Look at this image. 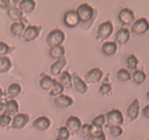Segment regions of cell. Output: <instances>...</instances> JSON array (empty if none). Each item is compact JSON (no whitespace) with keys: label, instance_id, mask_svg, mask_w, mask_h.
<instances>
[{"label":"cell","instance_id":"obj_16","mask_svg":"<svg viewBox=\"0 0 149 140\" xmlns=\"http://www.w3.org/2000/svg\"><path fill=\"white\" fill-rule=\"evenodd\" d=\"M67 65V61L65 58H60L57 60L55 63H53L51 65L50 68V72L52 73V75L53 76H58L60 75L63 68H64L65 66Z\"/></svg>","mask_w":149,"mask_h":140},{"label":"cell","instance_id":"obj_21","mask_svg":"<svg viewBox=\"0 0 149 140\" xmlns=\"http://www.w3.org/2000/svg\"><path fill=\"white\" fill-rule=\"evenodd\" d=\"M117 49H118V47H117L116 43L111 42V41L105 42L102 46V51L106 56H112L116 54Z\"/></svg>","mask_w":149,"mask_h":140},{"label":"cell","instance_id":"obj_26","mask_svg":"<svg viewBox=\"0 0 149 140\" xmlns=\"http://www.w3.org/2000/svg\"><path fill=\"white\" fill-rule=\"evenodd\" d=\"M63 89H64V88L63 87V85L59 82H57L56 80L54 79V83H53L52 89H50L49 94L52 97H58V96L63 94Z\"/></svg>","mask_w":149,"mask_h":140},{"label":"cell","instance_id":"obj_3","mask_svg":"<svg viewBox=\"0 0 149 140\" xmlns=\"http://www.w3.org/2000/svg\"><path fill=\"white\" fill-rule=\"evenodd\" d=\"M106 120L107 123L111 125V127L112 126L120 127L123 125L124 122L122 112L117 109H114L112 110L107 112L106 114Z\"/></svg>","mask_w":149,"mask_h":140},{"label":"cell","instance_id":"obj_31","mask_svg":"<svg viewBox=\"0 0 149 140\" xmlns=\"http://www.w3.org/2000/svg\"><path fill=\"white\" fill-rule=\"evenodd\" d=\"M104 123H105V115L104 114H100L91 121V126H93L99 130H101Z\"/></svg>","mask_w":149,"mask_h":140},{"label":"cell","instance_id":"obj_37","mask_svg":"<svg viewBox=\"0 0 149 140\" xmlns=\"http://www.w3.org/2000/svg\"><path fill=\"white\" fill-rule=\"evenodd\" d=\"M110 133L114 137H120L122 135L123 130L120 127H117V126H112L110 127Z\"/></svg>","mask_w":149,"mask_h":140},{"label":"cell","instance_id":"obj_46","mask_svg":"<svg viewBox=\"0 0 149 140\" xmlns=\"http://www.w3.org/2000/svg\"><path fill=\"white\" fill-rule=\"evenodd\" d=\"M141 140H149V139H141Z\"/></svg>","mask_w":149,"mask_h":140},{"label":"cell","instance_id":"obj_11","mask_svg":"<svg viewBox=\"0 0 149 140\" xmlns=\"http://www.w3.org/2000/svg\"><path fill=\"white\" fill-rule=\"evenodd\" d=\"M64 24L68 27H74L79 23L78 15L75 12V11H68L66 12L63 18Z\"/></svg>","mask_w":149,"mask_h":140},{"label":"cell","instance_id":"obj_36","mask_svg":"<svg viewBox=\"0 0 149 140\" xmlns=\"http://www.w3.org/2000/svg\"><path fill=\"white\" fill-rule=\"evenodd\" d=\"M111 90H112V87H111V85L110 84H108V83H104V84L101 85L98 92H99L100 94L105 96V95L109 94L111 92Z\"/></svg>","mask_w":149,"mask_h":140},{"label":"cell","instance_id":"obj_38","mask_svg":"<svg viewBox=\"0 0 149 140\" xmlns=\"http://www.w3.org/2000/svg\"><path fill=\"white\" fill-rule=\"evenodd\" d=\"M11 122V117L7 114H2L0 116V126L3 127H7Z\"/></svg>","mask_w":149,"mask_h":140},{"label":"cell","instance_id":"obj_9","mask_svg":"<svg viewBox=\"0 0 149 140\" xmlns=\"http://www.w3.org/2000/svg\"><path fill=\"white\" fill-rule=\"evenodd\" d=\"M40 28L34 25H29L25 28L23 34V38L26 42H31L39 36Z\"/></svg>","mask_w":149,"mask_h":140},{"label":"cell","instance_id":"obj_5","mask_svg":"<svg viewBox=\"0 0 149 140\" xmlns=\"http://www.w3.org/2000/svg\"><path fill=\"white\" fill-rule=\"evenodd\" d=\"M149 30V22L146 18H140L133 23L132 32L136 35H143Z\"/></svg>","mask_w":149,"mask_h":140},{"label":"cell","instance_id":"obj_43","mask_svg":"<svg viewBox=\"0 0 149 140\" xmlns=\"http://www.w3.org/2000/svg\"><path fill=\"white\" fill-rule=\"evenodd\" d=\"M2 96H3V90H2V89L0 88V98H2Z\"/></svg>","mask_w":149,"mask_h":140},{"label":"cell","instance_id":"obj_30","mask_svg":"<svg viewBox=\"0 0 149 140\" xmlns=\"http://www.w3.org/2000/svg\"><path fill=\"white\" fill-rule=\"evenodd\" d=\"M117 78L121 82H127L131 80L132 76L130 72L126 68H120L116 73Z\"/></svg>","mask_w":149,"mask_h":140},{"label":"cell","instance_id":"obj_22","mask_svg":"<svg viewBox=\"0 0 149 140\" xmlns=\"http://www.w3.org/2000/svg\"><path fill=\"white\" fill-rule=\"evenodd\" d=\"M54 83V79L48 75H42L39 81V86L43 90H50Z\"/></svg>","mask_w":149,"mask_h":140},{"label":"cell","instance_id":"obj_10","mask_svg":"<svg viewBox=\"0 0 149 140\" xmlns=\"http://www.w3.org/2000/svg\"><path fill=\"white\" fill-rule=\"evenodd\" d=\"M50 126H51V121L48 117L45 116L37 117L32 123L33 128H35L39 131H46L47 130H48Z\"/></svg>","mask_w":149,"mask_h":140},{"label":"cell","instance_id":"obj_41","mask_svg":"<svg viewBox=\"0 0 149 140\" xmlns=\"http://www.w3.org/2000/svg\"><path fill=\"white\" fill-rule=\"evenodd\" d=\"M143 114L146 118H148L149 119V104L147 105L145 107L143 108Z\"/></svg>","mask_w":149,"mask_h":140},{"label":"cell","instance_id":"obj_8","mask_svg":"<svg viewBox=\"0 0 149 140\" xmlns=\"http://www.w3.org/2000/svg\"><path fill=\"white\" fill-rule=\"evenodd\" d=\"M30 120V117L26 114H17L14 116L11 127L13 129H23V127H26V125L28 123Z\"/></svg>","mask_w":149,"mask_h":140},{"label":"cell","instance_id":"obj_19","mask_svg":"<svg viewBox=\"0 0 149 140\" xmlns=\"http://www.w3.org/2000/svg\"><path fill=\"white\" fill-rule=\"evenodd\" d=\"M19 9L22 12L31 13L36 8V2L33 0H23L19 3Z\"/></svg>","mask_w":149,"mask_h":140},{"label":"cell","instance_id":"obj_14","mask_svg":"<svg viewBox=\"0 0 149 140\" xmlns=\"http://www.w3.org/2000/svg\"><path fill=\"white\" fill-rule=\"evenodd\" d=\"M139 114V99L136 98L134 101L130 104V106L127 110V117H129L131 121L136 120L138 117Z\"/></svg>","mask_w":149,"mask_h":140},{"label":"cell","instance_id":"obj_18","mask_svg":"<svg viewBox=\"0 0 149 140\" xmlns=\"http://www.w3.org/2000/svg\"><path fill=\"white\" fill-rule=\"evenodd\" d=\"M130 39V31L126 27L120 28L116 32V40L120 44H124L129 41Z\"/></svg>","mask_w":149,"mask_h":140},{"label":"cell","instance_id":"obj_24","mask_svg":"<svg viewBox=\"0 0 149 140\" xmlns=\"http://www.w3.org/2000/svg\"><path fill=\"white\" fill-rule=\"evenodd\" d=\"M7 15L11 20L15 22H19L23 18V12L19 8H10L7 9Z\"/></svg>","mask_w":149,"mask_h":140},{"label":"cell","instance_id":"obj_15","mask_svg":"<svg viewBox=\"0 0 149 140\" xmlns=\"http://www.w3.org/2000/svg\"><path fill=\"white\" fill-rule=\"evenodd\" d=\"M72 83L74 84L75 90L78 92L79 94H84L88 92V86H87L86 82L76 74H73V82Z\"/></svg>","mask_w":149,"mask_h":140},{"label":"cell","instance_id":"obj_39","mask_svg":"<svg viewBox=\"0 0 149 140\" xmlns=\"http://www.w3.org/2000/svg\"><path fill=\"white\" fill-rule=\"evenodd\" d=\"M10 47L7 44L3 42H0V56H3L7 55L10 52Z\"/></svg>","mask_w":149,"mask_h":140},{"label":"cell","instance_id":"obj_42","mask_svg":"<svg viewBox=\"0 0 149 140\" xmlns=\"http://www.w3.org/2000/svg\"><path fill=\"white\" fill-rule=\"evenodd\" d=\"M4 108V103L3 102H2V101H0V112L3 110Z\"/></svg>","mask_w":149,"mask_h":140},{"label":"cell","instance_id":"obj_27","mask_svg":"<svg viewBox=\"0 0 149 140\" xmlns=\"http://www.w3.org/2000/svg\"><path fill=\"white\" fill-rule=\"evenodd\" d=\"M21 91H22L21 85L18 83H13L9 85L8 89H7V94L10 98H15L20 94Z\"/></svg>","mask_w":149,"mask_h":140},{"label":"cell","instance_id":"obj_29","mask_svg":"<svg viewBox=\"0 0 149 140\" xmlns=\"http://www.w3.org/2000/svg\"><path fill=\"white\" fill-rule=\"evenodd\" d=\"M147 76L142 70H135L132 73V79L134 82L137 85H141L145 82Z\"/></svg>","mask_w":149,"mask_h":140},{"label":"cell","instance_id":"obj_33","mask_svg":"<svg viewBox=\"0 0 149 140\" xmlns=\"http://www.w3.org/2000/svg\"><path fill=\"white\" fill-rule=\"evenodd\" d=\"M92 130H93V127L90 124L82 125L81 129H80V135L84 139H88L92 133Z\"/></svg>","mask_w":149,"mask_h":140},{"label":"cell","instance_id":"obj_23","mask_svg":"<svg viewBox=\"0 0 149 140\" xmlns=\"http://www.w3.org/2000/svg\"><path fill=\"white\" fill-rule=\"evenodd\" d=\"M49 54L52 59H58H58L63 57L65 54V49L62 45L54 47L50 49Z\"/></svg>","mask_w":149,"mask_h":140},{"label":"cell","instance_id":"obj_4","mask_svg":"<svg viewBox=\"0 0 149 140\" xmlns=\"http://www.w3.org/2000/svg\"><path fill=\"white\" fill-rule=\"evenodd\" d=\"M113 32V25L111 21H105L100 24L98 27L97 36L101 40L108 39Z\"/></svg>","mask_w":149,"mask_h":140},{"label":"cell","instance_id":"obj_7","mask_svg":"<svg viewBox=\"0 0 149 140\" xmlns=\"http://www.w3.org/2000/svg\"><path fill=\"white\" fill-rule=\"evenodd\" d=\"M81 120L76 116H70L66 121V127L68 128L69 132L76 134L79 132L81 129Z\"/></svg>","mask_w":149,"mask_h":140},{"label":"cell","instance_id":"obj_12","mask_svg":"<svg viewBox=\"0 0 149 140\" xmlns=\"http://www.w3.org/2000/svg\"><path fill=\"white\" fill-rule=\"evenodd\" d=\"M135 19V15L132 10L129 8H123L119 13V20L124 25H128L132 23Z\"/></svg>","mask_w":149,"mask_h":140},{"label":"cell","instance_id":"obj_35","mask_svg":"<svg viewBox=\"0 0 149 140\" xmlns=\"http://www.w3.org/2000/svg\"><path fill=\"white\" fill-rule=\"evenodd\" d=\"M70 137V132L66 127H60L58 130V139L68 140Z\"/></svg>","mask_w":149,"mask_h":140},{"label":"cell","instance_id":"obj_13","mask_svg":"<svg viewBox=\"0 0 149 140\" xmlns=\"http://www.w3.org/2000/svg\"><path fill=\"white\" fill-rule=\"evenodd\" d=\"M54 103L56 106V107L59 109H66L70 107L73 104V99L69 96L61 94L54 99Z\"/></svg>","mask_w":149,"mask_h":140},{"label":"cell","instance_id":"obj_25","mask_svg":"<svg viewBox=\"0 0 149 140\" xmlns=\"http://www.w3.org/2000/svg\"><path fill=\"white\" fill-rule=\"evenodd\" d=\"M25 30V24L23 22H14L10 25V32L15 36H20Z\"/></svg>","mask_w":149,"mask_h":140},{"label":"cell","instance_id":"obj_45","mask_svg":"<svg viewBox=\"0 0 149 140\" xmlns=\"http://www.w3.org/2000/svg\"><path fill=\"white\" fill-rule=\"evenodd\" d=\"M56 140H63V139H57Z\"/></svg>","mask_w":149,"mask_h":140},{"label":"cell","instance_id":"obj_40","mask_svg":"<svg viewBox=\"0 0 149 140\" xmlns=\"http://www.w3.org/2000/svg\"><path fill=\"white\" fill-rule=\"evenodd\" d=\"M3 3H5V5L8 7V9H10V8H15L16 6L18 5V4L19 3V1L18 0H9V1H3Z\"/></svg>","mask_w":149,"mask_h":140},{"label":"cell","instance_id":"obj_44","mask_svg":"<svg viewBox=\"0 0 149 140\" xmlns=\"http://www.w3.org/2000/svg\"><path fill=\"white\" fill-rule=\"evenodd\" d=\"M147 97H148V98L149 100V90L148 91V93H147Z\"/></svg>","mask_w":149,"mask_h":140},{"label":"cell","instance_id":"obj_2","mask_svg":"<svg viewBox=\"0 0 149 140\" xmlns=\"http://www.w3.org/2000/svg\"><path fill=\"white\" fill-rule=\"evenodd\" d=\"M75 12L78 15L79 20L83 23H87L92 20L94 17L95 11L91 6L88 4H83L79 5L75 11Z\"/></svg>","mask_w":149,"mask_h":140},{"label":"cell","instance_id":"obj_28","mask_svg":"<svg viewBox=\"0 0 149 140\" xmlns=\"http://www.w3.org/2000/svg\"><path fill=\"white\" fill-rule=\"evenodd\" d=\"M11 67L10 60L7 56H0V73H5Z\"/></svg>","mask_w":149,"mask_h":140},{"label":"cell","instance_id":"obj_34","mask_svg":"<svg viewBox=\"0 0 149 140\" xmlns=\"http://www.w3.org/2000/svg\"><path fill=\"white\" fill-rule=\"evenodd\" d=\"M87 140H106V135L101 130H98L91 134Z\"/></svg>","mask_w":149,"mask_h":140},{"label":"cell","instance_id":"obj_20","mask_svg":"<svg viewBox=\"0 0 149 140\" xmlns=\"http://www.w3.org/2000/svg\"><path fill=\"white\" fill-rule=\"evenodd\" d=\"M59 83L63 85V88L70 89L73 87V83H72V78L71 75L68 72L64 71L60 74L59 77Z\"/></svg>","mask_w":149,"mask_h":140},{"label":"cell","instance_id":"obj_1","mask_svg":"<svg viewBox=\"0 0 149 140\" xmlns=\"http://www.w3.org/2000/svg\"><path fill=\"white\" fill-rule=\"evenodd\" d=\"M65 39V35L60 29L52 30L46 38L47 44L52 49L54 47L62 45Z\"/></svg>","mask_w":149,"mask_h":140},{"label":"cell","instance_id":"obj_32","mask_svg":"<svg viewBox=\"0 0 149 140\" xmlns=\"http://www.w3.org/2000/svg\"><path fill=\"white\" fill-rule=\"evenodd\" d=\"M127 63V68L130 71H135V70H136L139 61H138V59L136 56L132 54L128 56Z\"/></svg>","mask_w":149,"mask_h":140},{"label":"cell","instance_id":"obj_17","mask_svg":"<svg viewBox=\"0 0 149 140\" xmlns=\"http://www.w3.org/2000/svg\"><path fill=\"white\" fill-rule=\"evenodd\" d=\"M19 111V104L15 100H9L4 104V113L9 116H15Z\"/></svg>","mask_w":149,"mask_h":140},{"label":"cell","instance_id":"obj_6","mask_svg":"<svg viewBox=\"0 0 149 140\" xmlns=\"http://www.w3.org/2000/svg\"><path fill=\"white\" fill-rule=\"evenodd\" d=\"M103 77V71L100 68H94L88 71L84 76V82L88 84L94 85L100 82Z\"/></svg>","mask_w":149,"mask_h":140}]
</instances>
